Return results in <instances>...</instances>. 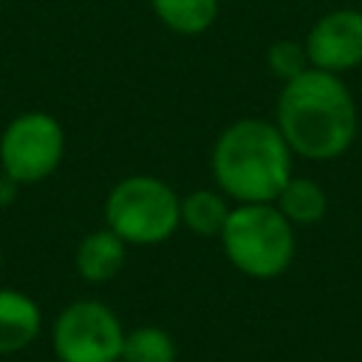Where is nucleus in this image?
<instances>
[{"label":"nucleus","instance_id":"5","mask_svg":"<svg viewBox=\"0 0 362 362\" xmlns=\"http://www.w3.org/2000/svg\"><path fill=\"white\" fill-rule=\"evenodd\" d=\"M65 158V130L45 110L14 116L0 133V170L20 187L40 184Z\"/></svg>","mask_w":362,"mask_h":362},{"label":"nucleus","instance_id":"15","mask_svg":"<svg viewBox=\"0 0 362 362\" xmlns=\"http://www.w3.org/2000/svg\"><path fill=\"white\" fill-rule=\"evenodd\" d=\"M17 181L14 178H8L3 170H0V206H6V204H11L14 198H17Z\"/></svg>","mask_w":362,"mask_h":362},{"label":"nucleus","instance_id":"12","mask_svg":"<svg viewBox=\"0 0 362 362\" xmlns=\"http://www.w3.org/2000/svg\"><path fill=\"white\" fill-rule=\"evenodd\" d=\"M153 14L161 25L181 37H198L204 34L221 8V0H150Z\"/></svg>","mask_w":362,"mask_h":362},{"label":"nucleus","instance_id":"11","mask_svg":"<svg viewBox=\"0 0 362 362\" xmlns=\"http://www.w3.org/2000/svg\"><path fill=\"white\" fill-rule=\"evenodd\" d=\"M229 209V198L221 189H189L181 198V226L198 238H218Z\"/></svg>","mask_w":362,"mask_h":362},{"label":"nucleus","instance_id":"13","mask_svg":"<svg viewBox=\"0 0 362 362\" xmlns=\"http://www.w3.org/2000/svg\"><path fill=\"white\" fill-rule=\"evenodd\" d=\"M178 345L170 331L158 325H139L124 331L119 362H175Z\"/></svg>","mask_w":362,"mask_h":362},{"label":"nucleus","instance_id":"6","mask_svg":"<svg viewBox=\"0 0 362 362\" xmlns=\"http://www.w3.org/2000/svg\"><path fill=\"white\" fill-rule=\"evenodd\" d=\"M124 328L99 300H74L51 322V351L59 362H119Z\"/></svg>","mask_w":362,"mask_h":362},{"label":"nucleus","instance_id":"10","mask_svg":"<svg viewBox=\"0 0 362 362\" xmlns=\"http://www.w3.org/2000/svg\"><path fill=\"white\" fill-rule=\"evenodd\" d=\"M274 206L288 218L294 226H314L325 218L328 212V195L314 178L291 175L283 189L274 198Z\"/></svg>","mask_w":362,"mask_h":362},{"label":"nucleus","instance_id":"8","mask_svg":"<svg viewBox=\"0 0 362 362\" xmlns=\"http://www.w3.org/2000/svg\"><path fill=\"white\" fill-rule=\"evenodd\" d=\"M124 260H127V243L107 226L88 232L74 252V269L90 286H102L113 280L122 272Z\"/></svg>","mask_w":362,"mask_h":362},{"label":"nucleus","instance_id":"4","mask_svg":"<svg viewBox=\"0 0 362 362\" xmlns=\"http://www.w3.org/2000/svg\"><path fill=\"white\" fill-rule=\"evenodd\" d=\"M102 212L127 246H158L181 226V195L156 175H127L110 187Z\"/></svg>","mask_w":362,"mask_h":362},{"label":"nucleus","instance_id":"3","mask_svg":"<svg viewBox=\"0 0 362 362\" xmlns=\"http://www.w3.org/2000/svg\"><path fill=\"white\" fill-rule=\"evenodd\" d=\"M226 260L246 277H280L297 252L294 223L274 204H238L221 229Z\"/></svg>","mask_w":362,"mask_h":362},{"label":"nucleus","instance_id":"1","mask_svg":"<svg viewBox=\"0 0 362 362\" xmlns=\"http://www.w3.org/2000/svg\"><path fill=\"white\" fill-rule=\"evenodd\" d=\"M274 124L294 156L334 161L351 150L359 116L354 93L339 74L305 68L283 82L274 105Z\"/></svg>","mask_w":362,"mask_h":362},{"label":"nucleus","instance_id":"9","mask_svg":"<svg viewBox=\"0 0 362 362\" xmlns=\"http://www.w3.org/2000/svg\"><path fill=\"white\" fill-rule=\"evenodd\" d=\"M40 331H42L40 305L17 288H0V356L25 351L40 337Z\"/></svg>","mask_w":362,"mask_h":362},{"label":"nucleus","instance_id":"2","mask_svg":"<svg viewBox=\"0 0 362 362\" xmlns=\"http://www.w3.org/2000/svg\"><path fill=\"white\" fill-rule=\"evenodd\" d=\"M294 153L274 122L246 116L221 130L212 144L215 187L235 204H274L291 173Z\"/></svg>","mask_w":362,"mask_h":362},{"label":"nucleus","instance_id":"14","mask_svg":"<svg viewBox=\"0 0 362 362\" xmlns=\"http://www.w3.org/2000/svg\"><path fill=\"white\" fill-rule=\"evenodd\" d=\"M266 65L283 82H288L297 74H303L305 68H311L308 57H305V45L297 42V40H277V42H272L269 51H266Z\"/></svg>","mask_w":362,"mask_h":362},{"label":"nucleus","instance_id":"16","mask_svg":"<svg viewBox=\"0 0 362 362\" xmlns=\"http://www.w3.org/2000/svg\"><path fill=\"white\" fill-rule=\"evenodd\" d=\"M0 269H3V255H0Z\"/></svg>","mask_w":362,"mask_h":362},{"label":"nucleus","instance_id":"7","mask_svg":"<svg viewBox=\"0 0 362 362\" xmlns=\"http://www.w3.org/2000/svg\"><path fill=\"white\" fill-rule=\"evenodd\" d=\"M305 57L311 68L328 74H345L362 65V11L334 8L314 20L305 40Z\"/></svg>","mask_w":362,"mask_h":362}]
</instances>
